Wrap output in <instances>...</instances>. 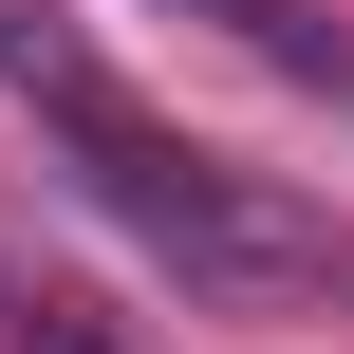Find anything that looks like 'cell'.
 I'll return each instance as SVG.
<instances>
[{
  "label": "cell",
  "instance_id": "1",
  "mask_svg": "<svg viewBox=\"0 0 354 354\" xmlns=\"http://www.w3.org/2000/svg\"><path fill=\"white\" fill-rule=\"evenodd\" d=\"M75 168H93V205L149 243V261H187V280H224V299H317L336 280V243L299 224V205H261L243 168H205V149H168L149 112H112V131H75Z\"/></svg>",
  "mask_w": 354,
  "mask_h": 354
},
{
  "label": "cell",
  "instance_id": "2",
  "mask_svg": "<svg viewBox=\"0 0 354 354\" xmlns=\"http://www.w3.org/2000/svg\"><path fill=\"white\" fill-rule=\"evenodd\" d=\"M0 93H37L56 131H112L131 93L93 75V37H75V0H0Z\"/></svg>",
  "mask_w": 354,
  "mask_h": 354
},
{
  "label": "cell",
  "instance_id": "4",
  "mask_svg": "<svg viewBox=\"0 0 354 354\" xmlns=\"http://www.w3.org/2000/svg\"><path fill=\"white\" fill-rule=\"evenodd\" d=\"M19 354H112V336H93V317H19Z\"/></svg>",
  "mask_w": 354,
  "mask_h": 354
},
{
  "label": "cell",
  "instance_id": "3",
  "mask_svg": "<svg viewBox=\"0 0 354 354\" xmlns=\"http://www.w3.org/2000/svg\"><path fill=\"white\" fill-rule=\"evenodd\" d=\"M187 19H224L280 93H354V37H317V0H187Z\"/></svg>",
  "mask_w": 354,
  "mask_h": 354
}]
</instances>
